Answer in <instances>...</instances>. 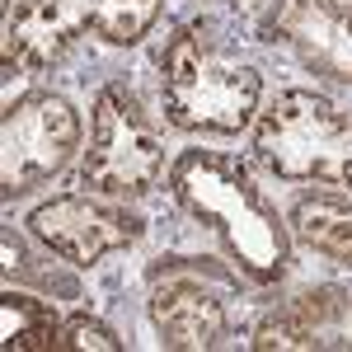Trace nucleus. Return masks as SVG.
Returning <instances> with one entry per match:
<instances>
[{
  "instance_id": "1",
  "label": "nucleus",
  "mask_w": 352,
  "mask_h": 352,
  "mask_svg": "<svg viewBox=\"0 0 352 352\" xmlns=\"http://www.w3.org/2000/svg\"><path fill=\"white\" fill-rule=\"evenodd\" d=\"M169 192L254 287H277L292 272V226L258 188L254 169L230 151L188 146L169 160Z\"/></svg>"
},
{
  "instance_id": "2",
  "label": "nucleus",
  "mask_w": 352,
  "mask_h": 352,
  "mask_svg": "<svg viewBox=\"0 0 352 352\" xmlns=\"http://www.w3.org/2000/svg\"><path fill=\"white\" fill-rule=\"evenodd\" d=\"M263 71L230 43L217 19L179 24L160 47L164 122L188 136H244L258 122Z\"/></svg>"
},
{
  "instance_id": "3",
  "label": "nucleus",
  "mask_w": 352,
  "mask_h": 352,
  "mask_svg": "<svg viewBox=\"0 0 352 352\" xmlns=\"http://www.w3.org/2000/svg\"><path fill=\"white\" fill-rule=\"evenodd\" d=\"M254 164L277 184H352V109L320 89H277L249 136Z\"/></svg>"
},
{
  "instance_id": "4",
  "label": "nucleus",
  "mask_w": 352,
  "mask_h": 352,
  "mask_svg": "<svg viewBox=\"0 0 352 352\" xmlns=\"http://www.w3.org/2000/svg\"><path fill=\"white\" fill-rule=\"evenodd\" d=\"M160 14L164 0H5V76L47 71L85 33L109 47H136Z\"/></svg>"
},
{
  "instance_id": "5",
  "label": "nucleus",
  "mask_w": 352,
  "mask_h": 352,
  "mask_svg": "<svg viewBox=\"0 0 352 352\" xmlns=\"http://www.w3.org/2000/svg\"><path fill=\"white\" fill-rule=\"evenodd\" d=\"M160 184H169L160 127L151 122L127 80L99 85L89 104V151L80 155V188L118 202H141Z\"/></svg>"
},
{
  "instance_id": "6",
  "label": "nucleus",
  "mask_w": 352,
  "mask_h": 352,
  "mask_svg": "<svg viewBox=\"0 0 352 352\" xmlns=\"http://www.w3.org/2000/svg\"><path fill=\"white\" fill-rule=\"evenodd\" d=\"M240 268H226L207 254H164L146 268V315L169 352H212L230 338L240 296Z\"/></svg>"
},
{
  "instance_id": "7",
  "label": "nucleus",
  "mask_w": 352,
  "mask_h": 352,
  "mask_svg": "<svg viewBox=\"0 0 352 352\" xmlns=\"http://www.w3.org/2000/svg\"><path fill=\"white\" fill-rule=\"evenodd\" d=\"M80 109L56 89H24L0 118V197L19 202L85 155Z\"/></svg>"
},
{
  "instance_id": "8",
  "label": "nucleus",
  "mask_w": 352,
  "mask_h": 352,
  "mask_svg": "<svg viewBox=\"0 0 352 352\" xmlns=\"http://www.w3.org/2000/svg\"><path fill=\"white\" fill-rule=\"evenodd\" d=\"M24 230L66 268H94L99 258L132 249L146 235V217L132 202L104 197L94 188H71L38 202L24 217Z\"/></svg>"
},
{
  "instance_id": "9",
  "label": "nucleus",
  "mask_w": 352,
  "mask_h": 352,
  "mask_svg": "<svg viewBox=\"0 0 352 352\" xmlns=\"http://www.w3.org/2000/svg\"><path fill=\"white\" fill-rule=\"evenodd\" d=\"M258 33L310 76L352 89V0H268Z\"/></svg>"
},
{
  "instance_id": "10",
  "label": "nucleus",
  "mask_w": 352,
  "mask_h": 352,
  "mask_svg": "<svg viewBox=\"0 0 352 352\" xmlns=\"http://www.w3.org/2000/svg\"><path fill=\"white\" fill-rule=\"evenodd\" d=\"M352 315V292L348 287H305L282 305H272L268 315H258V324L249 333V348L258 352H310V348H348L338 333Z\"/></svg>"
},
{
  "instance_id": "11",
  "label": "nucleus",
  "mask_w": 352,
  "mask_h": 352,
  "mask_svg": "<svg viewBox=\"0 0 352 352\" xmlns=\"http://www.w3.org/2000/svg\"><path fill=\"white\" fill-rule=\"evenodd\" d=\"M287 226L310 254L329 258L333 268H352V184H315V192H300L287 212Z\"/></svg>"
},
{
  "instance_id": "12",
  "label": "nucleus",
  "mask_w": 352,
  "mask_h": 352,
  "mask_svg": "<svg viewBox=\"0 0 352 352\" xmlns=\"http://www.w3.org/2000/svg\"><path fill=\"white\" fill-rule=\"evenodd\" d=\"M61 338V315L52 300L19 292L14 282H5L0 292V348L5 352H52Z\"/></svg>"
},
{
  "instance_id": "13",
  "label": "nucleus",
  "mask_w": 352,
  "mask_h": 352,
  "mask_svg": "<svg viewBox=\"0 0 352 352\" xmlns=\"http://www.w3.org/2000/svg\"><path fill=\"white\" fill-rule=\"evenodd\" d=\"M56 348L71 352V348H99V352H122V338L113 333L104 320H94V315H66L61 320V338H56Z\"/></svg>"
},
{
  "instance_id": "14",
  "label": "nucleus",
  "mask_w": 352,
  "mask_h": 352,
  "mask_svg": "<svg viewBox=\"0 0 352 352\" xmlns=\"http://www.w3.org/2000/svg\"><path fill=\"white\" fill-rule=\"evenodd\" d=\"M0 249H5V282H24L28 263H33L24 235H19L14 226H5V230H0Z\"/></svg>"
}]
</instances>
